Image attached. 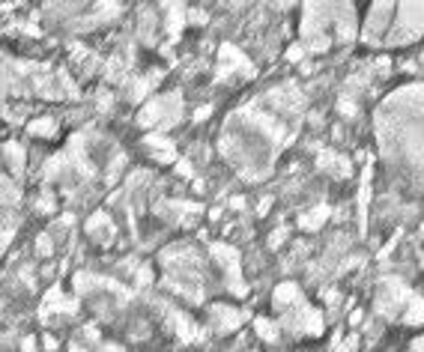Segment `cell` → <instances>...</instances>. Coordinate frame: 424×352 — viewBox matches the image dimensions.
<instances>
[{
	"label": "cell",
	"instance_id": "1",
	"mask_svg": "<svg viewBox=\"0 0 424 352\" xmlns=\"http://www.w3.org/2000/svg\"><path fill=\"white\" fill-rule=\"evenodd\" d=\"M373 122L386 171L424 194V84H403L388 93Z\"/></svg>",
	"mask_w": 424,
	"mask_h": 352
},
{
	"label": "cell",
	"instance_id": "2",
	"mask_svg": "<svg viewBox=\"0 0 424 352\" xmlns=\"http://www.w3.org/2000/svg\"><path fill=\"white\" fill-rule=\"evenodd\" d=\"M284 141V119L272 117L269 108H242L239 114L230 117L222 137V149L248 179H263Z\"/></svg>",
	"mask_w": 424,
	"mask_h": 352
},
{
	"label": "cell",
	"instance_id": "3",
	"mask_svg": "<svg viewBox=\"0 0 424 352\" xmlns=\"http://www.w3.org/2000/svg\"><path fill=\"white\" fill-rule=\"evenodd\" d=\"M356 9L353 4H308L302 39L308 51H326L332 42L356 39Z\"/></svg>",
	"mask_w": 424,
	"mask_h": 352
},
{
	"label": "cell",
	"instance_id": "4",
	"mask_svg": "<svg viewBox=\"0 0 424 352\" xmlns=\"http://www.w3.org/2000/svg\"><path fill=\"white\" fill-rule=\"evenodd\" d=\"M275 311H278V326L281 331H290L296 338H317L323 331V314L302 296V289L293 281L281 284L275 289Z\"/></svg>",
	"mask_w": 424,
	"mask_h": 352
},
{
	"label": "cell",
	"instance_id": "5",
	"mask_svg": "<svg viewBox=\"0 0 424 352\" xmlns=\"http://www.w3.org/2000/svg\"><path fill=\"white\" fill-rule=\"evenodd\" d=\"M165 287H170L177 296H185L192 302H200V293H203V263L195 248H170L165 257Z\"/></svg>",
	"mask_w": 424,
	"mask_h": 352
},
{
	"label": "cell",
	"instance_id": "6",
	"mask_svg": "<svg viewBox=\"0 0 424 352\" xmlns=\"http://www.w3.org/2000/svg\"><path fill=\"white\" fill-rule=\"evenodd\" d=\"M421 36H424V4H398L386 45L400 48V45H410Z\"/></svg>",
	"mask_w": 424,
	"mask_h": 352
},
{
	"label": "cell",
	"instance_id": "7",
	"mask_svg": "<svg viewBox=\"0 0 424 352\" xmlns=\"http://www.w3.org/2000/svg\"><path fill=\"white\" fill-rule=\"evenodd\" d=\"M415 296L418 293H413L400 278H383L380 287H376V311L388 319H400L403 323V316L410 311V304L415 302Z\"/></svg>",
	"mask_w": 424,
	"mask_h": 352
},
{
	"label": "cell",
	"instance_id": "8",
	"mask_svg": "<svg viewBox=\"0 0 424 352\" xmlns=\"http://www.w3.org/2000/svg\"><path fill=\"white\" fill-rule=\"evenodd\" d=\"M398 4H371L362 21V42L368 45H386L391 21H395Z\"/></svg>",
	"mask_w": 424,
	"mask_h": 352
},
{
	"label": "cell",
	"instance_id": "9",
	"mask_svg": "<svg viewBox=\"0 0 424 352\" xmlns=\"http://www.w3.org/2000/svg\"><path fill=\"white\" fill-rule=\"evenodd\" d=\"M177 117H180V96H162V99H152L138 114V122L144 129H167Z\"/></svg>",
	"mask_w": 424,
	"mask_h": 352
},
{
	"label": "cell",
	"instance_id": "10",
	"mask_svg": "<svg viewBox=\"0 0 424 352\" xmlns=\"http://www.w3.org/2000/svg\"><path fill=\"white\" fill-rule=\"evenodd\" d=\"M212 260L222 266L224 284L233 289V296H245V284H242V272H239V254L230 245H212Z\"/></svg>",
	"mask_w": 424,
	"mask_h": 352
},
{
	"label": "cell",
	"instance_id": "11",
	"mask_svg": "<svg viewBox=\"0 0 424 352\" xmlns=\"http://www.w3.org/2000/svg\"><path fill=\"white\" fill-rule=\"evenodd\" d=\"M242 316L245 314L239 308H233V304H212L210 308V326H212V331H233V329H239Z\"/></svg>",
	"mask_w": 424,
	"mask_h": 352
},
{
	"label": "cell",
	"instance_id": "12",
	"mask_svg": "<svg viewBox=\"0 0 424 352\" xmlns=\"http://www.w3.org/2000/svg\"><path fill=\"white\" fill-rule=\"evenodd\" d=\"M237 72L251 75L248 60H245L237 48H230V45H224V48H222V66H218V75H222V78H230V75H237Z\"/></svg>",
	"mask_w": 424,
	"mask_h": 352
},
{
	"label": "cell",
	"instance_id": "13",
	"mask_svg": "<svg viewBox=\"0 0 424 352\" xmlns=\"http://www.w3.org/2000/svg\"><path fill=\"white\" fill-rule=\"evenodd\" d=\"M147 146H152V156H155V159H162V161H174V159H177L174 144L165 141L162 134H150V137H147Z\"/></svg>",
	"mask_w": 424,
	"mask_h": 352
},
{
	"label": "cell",
	"instance_id": "14",
	"mask_svg": "<svg viewBox=\"0 0 424 352\" xmlns=\"http://www.w3.org/2000/svg\"><path fill=\"white\" fill-rule=\"evenodd\" d=\"M254 329H257V334H260V341L275 343V341L281 338V326H278V323H272V319H266V316H260V319H257Z\"/></svg>",
	"mask_w": 424,
	"mask_h": 352
},
{
	"label": "cell",
	"instance_id": "15",
	"mask_svg": "<svg viewBox=\"0 0 424 352\" xmlns=\"http://www.w3.org/2000/svg\"><path fill=\"white\" fill-rule=\"evenodd\" d=\"M320 164L329 167V171L335 167L338 176H350V161H347V159H338L335 152H323V156H320Z\"/></svg>",
	"mask_w": 424,
	"mask_h": 352
},
{
	"label": "cell",
	"instance_id": "16",
	"mask_svg": "<svg viewBox=\"0 0 424 352\" xmlns=\"http://www.w3.org/2000/svg\"><path fill=\"white\" fill-rule=\"evenodd\" d=\"M326 218H329V206H320V209L308 212V215H302V227H305V230H317Z\"/></svg>",
	"mask_w": 424,
	"mask_h": 352
},
{
	"label": "cell",
	"instance_id": "17",
	"mask_svg": "<svg viewBox=\"0 0 424 352\" xmlns=\"http://www.w3.org/2000/svg\"><path fill=\"white\" fill-rule=\"evenodd\" d=\"M30 132H33V134H54V119H48V117L33 119V122H30Z\"/></svg>",
	"mask_w": 424,
	"mask_h": 352
},
{
	"label": "cell",
	"instance_id": "18",
	"mask_svg": "<svg viewBox=\"0 0 424 352\" xmlns=\"http://www.w3.org/2000/svg\"><path fill=\"white\" fill-rule=\"evenodd\" d=\"M335 352H356V338H347V343L335 346Z\"/></svg>",
	"mask_w": 424,
	"mask_h": 352
},
{
	"label": "cell",
	"instance_id": "19",
	"mask_svg": "<svg viewBox=\"0 0 424 352\" xmlns=\"http://www.w3.org/2000/svg\"><path fill=\"white\" fill-rule=\"evenodd\" d=\"M410 352H424V338H415L413 346H410Z\"/></svg>",
	"mask_w": 424,
	"mask_h": 352
},
{
	"label": "cell",
	"instance_id": "20",
	"mask_svg": "<svg viewBox=\"0 0 424 352\" xmlns=\"http://www.w3.org/2000/svg\"><path fill=\"white\" fill-rule=\"evenodd\" d=\"M421 236H424V224H421Z\"/></svg>",
	"mask_w": 424,
	"mask_h": 352
}]
</instances>
